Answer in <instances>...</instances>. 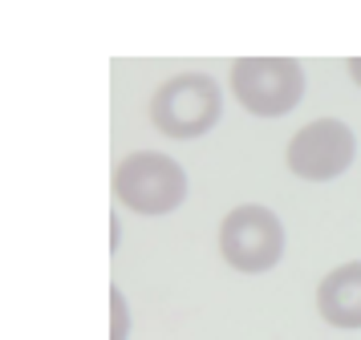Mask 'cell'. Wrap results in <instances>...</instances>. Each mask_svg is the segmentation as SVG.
Returning <instances> with one entry per match:
<instances>
[{
  "mask_svg": "<svg viewBox=\"0 0 361 340\" xmlns=\"http://www.w3.org/2000/svg\"><path fill=\"white\" fill-rule=\"evenodd\" d=\"M219 113H224V94H219V81L207 73H175L150 97L154 130L175 142L203 138L207 130L219 126Z\"/></svg>",
  "mask_w": 361,
  "mask_h": 340,
  "instance_id": "obj_1",
  "label": "cell"
},
{
  "mask_svg": "<svg viewBox=\"0 0 361 340\" xmlns=\"http://www.w3.org/2000/svg\"><path fill=\"white\" fill-rule=\"evenodd\" d=\"M114 194L134 215H171L187 199V170L163 150H134L114 166Z\"/></svg>",
  "mask_w": 361,
  "mask_h": 340,
  "instance_id": "obj_2",
  "label": "cell"
},
{
  "mask_svg": "<svg viewBox=\"0 0 361 340\" xmlns=\"http://www.w3.org/2000/svg\"><path fill=\"white\" fill-rule=\"evenodd\" d=\"M228 81L235 101L256 118H284L305 97V69L293 57H240Z\"/></svg>",
  "mask_w": 361,
  "mask_h": 340,
  "instance_id": "obj_3",
  "label": "cell"
},
{
  "mask_svg": "<svg viewBox=\"0 0 361 340\" xmlns=\"http://www.w3.org/2000/svg\"><path fill=\"white\" fill-rule=\"evenodd\" d=\"M219 256L240 275L272 272L284 256V223L264 203H244L224 215L219 223Z\"/></svg>",
  "mask_w": 361,
  "mask_h": 340,
  "instance_id": "obj_4",
  "label": "cell"
},
{
  "mask_svg": "<svg viewBox=\"0 0 361 340\" xmlns=\"http://www.w3.org/2000/svg\"><path fill=\"white\" fill-rule=\"evenodd\" d=\"M357 154V138L341 118H317L309 126L293 134V142L284 150V162L296 178L305 182H333L353 166Z\"/></svg>",
  "mask_w": 361,
  "mask_h": 340,
  "instance_id": "obj_5",
  "label": "cell"
},
{
  "mask_svg": "<svg viewBox=\"0 0 361 340\" xmlns=\"http://www.w3.org/2000/svg\"><path fill=\"white\" fill-rule=\"evenodd\" d=\"M317 312L333 328H361V259H349L321 279Z\"/></svg>",
  "mask_w": 361,
  "mask_h": 340,
  "instance_id": "obj_6",
  "label": "cell"
},
{
  "mask_svg": "<svg viewBox=\"0 0 361 340\" xmlns=\"http://www.w3.org/2000/svg\"><path fill=\"white\" fill-rule=\"evenodd\" d=\"M110 304H114V332H110V340H122L126 336V304H122L118 288H110Z\"/></svg>",
  "mask_w": 361,
  "mask_h": 340,
  "instance_id": "obj_7",
  "label": "cell"
},
{
  "mask_svg": "<svg viewBox=\"0 0 361 340\" xmlns=\"http://www.w3.org/2000/svg\"><path fill=\"white\" fill-rule=\"evenodd\" d=\"M345 69H349L353 85H361V57H349V61H345Z\"/></svg>",
  "mask_w": 361,
  "mask_h": 340,
  "instance_id": "obj_8",
  "label": "cell"
}]
</instances>
